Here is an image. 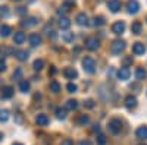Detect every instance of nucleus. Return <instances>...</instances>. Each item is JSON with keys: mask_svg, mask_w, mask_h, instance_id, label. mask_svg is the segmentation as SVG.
I'll use <instances>...</instances> for the list:
<instances>
[{"mask_svg": "<svg viewBox=\"0 0 147 145\" xmlns=\"http://www.w3.org/2000/svg\"><path fill=\"white\" fill-rule=\"evenodd\" d=\"M132 53L134 54H137V56H141L146 53V47L143 43H134L132 44Z\"/></svg>", "mask_w": 147, "mask_h": 145, "instance_id": "9d476101", "label": "nucleus"}, {"mask_svg": "<svg viewBox=\"0 0 147 145\" xmlns=\"http://www.w3.org/2000/svg\"><path fill=\"white\" fill-rule=\"evenodd\" d=\"M125 106L128 107V108H134L137 106V98L134 95H128V97H125Z\"/></svg>", "mask_w": 147, "mask_h": 145, "instance_id": "a211bd4d", "label": "nucleus"}, {"mask_svg": "<svg viewBox=\"0 0 147 145\" xmlns=\"http://www.w3.org/2000/svg\"><path fill=\"white\" fill-rule=\"evenodd\" d=\"M125 47H127V43L124 40H115L112 43V45H110V51H112L113 54H121L125 50Z\"/></svg>", "mask_w": 147, "mask_h": 145, "instance_id": "f03ea898", "label": "nucleus"}, {"mask_svg": "<svg viewBox=\"0 0 147 145\" xmlns=\"http://www.w3.org/2000/svg\"><path fill=\"white\" fill-rule=\"evenodd\" d=\"M146 76H147L146 69H144V67H137V70H136V78H137L138 81H143Z\"/></svg>", "mask_w": 147, "mask_h": 145, "instance_id": "b1692460", "label": "nucleus"}, {"mask_svg": "<svg viewBox=\"0 0 147 145\" xmlns=\"http://www.w3.org/2000/svg\"><path fill=\"white\" fill-rule=\"evenodd\" d=\"M140 145H144V144H140Z\"/></svg>", "mask_w": 147, "mask_h": 145, "instance_id": "09e8293b", "label": "nucleus"}, {"mask_svg": "<svg viewBox=\"0 0 147 145\" xmlns=\"http://www.w3.org/2000/svg\"><path fill=\"white\" fill-rule=\"evenodd\" d=\"M63 75L66 79H77L78 78V72L74 67H65L63 69Z\"/></svg>", "mask_w": 147, "mask_h": 145, "instance_id": "9b49d317", "label": "nucleus"}, {"mask_svg": "<svg viewBox=\"0 0 147 145\" xmlns=\"http://www.w3.org/2000/svg\"><path fill=\"white\" fill-rule=\"evenodd\" d=\"M107 129H109V132L110 134H113V135H118L119 132H121V129H122V122L119 119H112L109 122V126H107Z\"/></svg>", "mask_w": 147, "mask_h": 145, "instance_id": "7ed1b4c3", "label": "nucleus"}, {"mask_svg": "<svg viewBox=\"0 0 147 145\" xmlns=\"http://www.w3.org/2000/svg\"><path fill=\"white\" fill-rule=\"evenodd\" d=\"M3 138H5V136H3V132H0V142L3 141Z\"/></svg>", "mask_w": 147, "mask_h": 145, "instance_id": "49530a36", "label": "nucleus"}, {"mask_svg": "<svg viewBox=\"0 0 147 145\" xmlns=\"http://www.w3.org/2000/svg\"><path fill=\"white\" fill-rule=\"evenodd\" d=\"M25 12H27V10H25V7H18V13H19V15H24Z\"/></svg>", "mask_w": 147, "mask_h": 145, "instance_id": "c03bdc74", "label": "nucleus"}, {"mask_svg": "<svg viewBox=\"0 0 147 145\" xmlns=\"http://www.w3.org/2000/svg\"><path fill=\"white\" fill-rule=\"evenodd\" d=\"M77 108H78V101L77 100H68L65 103V110L74 112V110H77Z\"/></svg>", "mask_w": 147, "mask_h": 145, "instance_id": "aec40b11", "label": "nucleus"}, {"mask_svg": "<svg viewBox=\"0 0 147 145\" xmlns=\"http://www.w3.org/2000/svg\"><path fill=\"white\" fill-rule=\"evenodd\" d=\"M30 44L32 47H37V45H40L41 44V37L38 34H31L30 35Z\"/></svg>", "mask_w": 147, "mask_h": 145, "instance_id": "f3484780", "label": "nucleus"}, {"mask_svg": "<svg viewBox=\"0 0 147 145\" xmlns=\"http://www.w3.org/2000/svg\"><path fill=\"white\" fill-rule=\"evenodd\" d=\"M15 56H16V59L19 60V62H25V60L28 59V56H30V53L27 50H18V51H15Z\"/></svg>", "mask_w": 147, "mask_h": 145, "instance_id": "6ab92c4d", "label": "nucleus"}, {"mask_svg": "<svg viewBox=\"0 0 147 145\" xmlns=\"http://www.w3.org/2000/svg\"><path fill=\"white\" fill-rule=\"evenodd\" d=\"M12 145H22L21 142H15V144H12Z\"/></svg>", "mask_w": 147, "mask_h": 145, "instance_id": "de8ad7c7", "label": "nucleus"}, {"mask_svg": "<svg viewBox=\"0 0 147 145\" xmlns=\"http://www.w3.org/2000/svg\"><path fill=\"white\" fill-rule=\"evenodd\" d=\"M35 123L38 126H47L49 125V117L46 114H38L35 117Z\"/></svg>", "mask_w": 147, "mask_h": 145, "instance_id": "2eb2a0df", "label": "nucleus"}, {"mask_svg": "<svg viewBox=\"0 0 147 145\" xmlns=\"http://www.w3.org/2000/svg\"><path fill=\"white\" fill-rule=\"evenodd\" d=\"M129 76H131V70L128 66H124L118 70V78L121 81H127V79H129Z\"/></svg>", "mask_w": 147, "mask_h": 145, "instance_id": "6e6552de", "label": "nucleus"}, {"mask_svg": "<svg viewBox=\"0 0 147 145\" xmlns=\"http://www.w3.org/2000/svg\"><path fill=\"white\" fill-rule=\"evenodd\" d=\"M84 106L87 108H93L94 107V100H85L84 101Z\"/></svg>", "mask_w": 147, "mask_h": 145, "instance_id": "c9c22d12", "label": "nucleus"}, {"mask_svg": "<svg viewBox=\"0 0 147 145\" xmlns=\"http://www.w3.org/2000/svg\"><path fill=\"white\" fill-rule=\"evenodd\" d=\"M124 31H125V22L119 21V22H115L112 25V32L116 34V35H122Z\"/></svg>", "mask_w": 147, "mask_h": 145, "instance_id": "0eeeda50", "label": "nucleus"}, {"mask_svg": "<svg viewBox=\"0 0 147 145\" xmlns=\"http://www.w3.org/2000/svg\"><path fill=\"white\" fill-rule=\"evenodd\" d=\"M9 112L7 110H0V122H7Z\"/></svg>", "mask_w": 147, "mask_h": 145, "instance_id": "2f4dec72", "label": "nucleus"}, {"mask_svg": "<svg viewBox=\"0 0 147 145\" xmlns=\"http://www.w3.org/2000/svg\"><path fill=\"white\" fill-rule=\"evenodd\" d=\"M127 10H128L129 15L138 13V10H140V3L137 2V0H128V2H127Z\"/></svg>", "mask_w": 147, "mask_h": 145, "instance_id": "20e7f679", "label": "nucleus"}, {"mask_svg": "<svg viewBox=\"0 0 147 145\" xmlns=\"http://www.w3.org/2000/svg\"><path fill=\"white\" fill-rule=\"evenodd\" d=\"M59 27L62 28V29H68L71 27V21L66 16H62V18L59 19Z\"/></svg>", "mask_w": 147, "mask_h": 145, "instance_id": "4be33fe9", "label": "nucleus"}, {"mask_svg": "<svg viewBox=\"0 0 147 145\" xmlns=\"http://www.w3.org/2000/svg\"><path fill=\"white\" fill-rule=\"evenodd\" d=\"M97 142H99L100 145H105L107 141H106V136L105 135H97Z\"/></svg>", "mask_w": 147, "mask_h": 145, "instance_id": "f704fd0d", "label": "nucleus"}, {"mask_svg": "<svg viewBox=\"0 0 147 145\" xmlns=\"http://www.w3.org/2000/svg\"><path fill=\"white\" fill-rule=\"evenodd\" d=\"M75 21H77L78 25H81V27L88 25V16L85 15V13H78V15H77V18H75Z\"/></svg>", "mask_w": 147, "mask_h": 145, "instance_id": "4468645a", "label": "nucleus"}, {"mask_svg": "<svg viewBox=\"0 0 147 145\" xmlns=\"http://www.w3.org/2000/svg\"><path fill=\"white\" fill-rule=\"evenodd\" d=\"M0 16H3V18L9 16V7L7 6H0Z\"/></svg>", "mask_w": 147, "mask_h": 145, "instance_id": "473e14b6", "label": "nucleus"}, {"mask_svg": "<svg viewBox=\"0 0 147 145\" xmlns=\"http://www.w3.org/2000/svg\"><path fill=\"white\" fill-rule=\"evenodd\" d=\"M49 88H50V91H52L53 94H57V92L60 91V84H59L57 81H52L50 85H49Z\"/></svg>", "mask_w": 147, "mask_h": 145, "instance_id": "bb28decb", "label": "nucleus"}, {"mask_svg": "<svg viewBox=\"0 0 147 145\" xmlns=\"http://www.w3.org/2000/svg\"><path fill=\"white\" fill-rule=\"evenodd\" d=\"M21 75H22V70L18 67V69H16V72H13V81H15V79H19V78H21Z\"/></svg>", "mask_w": 147, "mask_h": 145, "instance_id": "4c0bfd02", "label": "nucleus"}, {"mask_svg": "<svg viewBox=\"0 0 147 145\" xmlns=\"http://www.w3.org/2000/svg\"><path fill=\"white\" fill-rule=\"evenodd\" d=\"M136 136H137L140 141H146V139H147V126H140V128L136 130Z\"/></svg>", "mask_w": 147, "mask_h": 145, "instance_id": "f8f14e48", "label": "nucleus"}, {"mask_svg": "<svg viewBox=\"0 0 147 145\" xmlns=\"http://www.w3.org/2000/svg\"><path fill=\"white\" fill-rule=\"evenodd\" d=\"M82 69L85 70V72H87V74H94V72H96V62H94V59L93 57H84L82 59Z\"/></svg>", "mask_w": 147, "mask_h": 145, "instance_id": "f257e3e1", "label": "nucleus"}, {"mask_svg": "<svg viewBox=\"0 0 147 145\" xmlns=\"http://www.w3.org/2000/svg\"><path fill=\"white\" fill-rule=\"evenodd\" d=\"M99 45H100L99 40L94 38V37H88L87 40H85V48H87V50H90V51L97 50V48H99Z\"/></svg>", "mask_w": 147, "mask_h": 145, "instance_id": "39448f33", "label": "nucleus"}, {"mask_svg": "<svg viewBox=\"0 0 147 145\" xmlns=\"http://www.w3.org/2000/svg\"><path fill=\"white\" fill-rule=\"evenodd\" d=\"M25 32H22V31H18V32H15V35H13V43L15 44H22L24 41H25Z\"/></svg>", "mask_w": 147, "mask_h": 145, "instance_id": "dca6fc26", "label": "nucleus"}, {"mask_svg": "<svg viewBox=\"0 0 147 145\" xmlns=\"http://www.w3.org/2000/svg\"><path fill=\"white\" fill-rule=\"evenodd\" d=\"M80 145H91V142H90L88 139H82V141L80 142Z\"/></svg>", "mask_w": 147, "mask_h": 145, "instance_id": "37998d69", "label": "nucleus"}, {"mask_svg": "<svg viewBox=\"0 0 147 145\" xmlns=\"http://www.w3.org/2000/svg\"><path fill=\"white\" fill-rule=\"evenodd\" d=\"M124 63H125V65H131V63H134V59H132V56L125 57V59H124Z\"/></svg>", "mask_w": 147, "mask_h": 145, "instance_id": "58836bf2", "label": "nucleus"}, {"mask_svg": "<svg viewBox=\"0 0 147 145\" xmlns=\"http://www.w3.org/2000/svg\"><path fill=\"white\" fill-rule=\"evenodd\" d=\"M105 23H106V21H105L103 16H96L93 19V25L94 27H102V25H105Z\"/></svg>", "mask_w": 147, "mask_h": 145, "instance_id": "c85d7f7f", "label": "nucleus"}, {"mask_svg": "<svg viewBox=\"0 0 147 145\" xmlns=\"http://www.w3.org/2000/svg\"><path fill=\"white\" fill-rule=\"evenodd\" d=\"M60 145H74V142L69 138H66V139H63L62 142H60Z\"/></svg>", "mask_w": 147, "mask_h": 145, "instance_id": "a19ab883", "label": "nucleus"}, {"mask_svg": "<svg viewBox=\"0 0 147 145\" xmlns=\"http://www.w3.org/2000/svg\"><path fill=\"white\" fill-rule=\"evenodd\" d=\"M10 32H12V28H10L9 25H3V27H0V37L6 38V37H9V35H10Z\"/></svg>", "mask_w": 147, "mask_h": 145, "instance_id": "5701e85b", "label": "nucleus"}, {"mask_svg": "<svg viewBox=\"0 0 147 145\" xmlns=\"http://www.w3.org/2000/svg\"><path fill=\"white\" fill-rule=\"evenodd\" d=\"M43 67H44V60H43V59H35L34 63H32V69H34L35 72H40Z\"/></svg>", "mask_w": 147, "mask_h": 145, "instance_id": "412c9836", "label": "nucleus"}, {"mask_svg": "<svg viewBox=\"0 0 147 145\" xmlns=\"http://www.w3.org/2000/svg\"><path fill=\"white\" fill-rule=\"evenodd\" d=\"M56 74H57V69H56L55 66H52V69L49 70V76H55Z\"/></svg>", "mask_w": 147, "mask_h": 145, "instance_id": "ea45409f", "label": "nucleus"}, {"mask_svg": "<svg viewBox=\"0 0 147 145\" xmlns=\"http://www.w3.org/2000/svg\"><path fill=\"white\" fill-rule=\"evenodd\" d=\"M66 90H68V92L74 94V92H77V85H75V84H72V82H69L66 85Z\"/></svg>", "mask_w": 147, "mask_h": 145, "instance_id": "72a5a7b5", "label": "nucleus"}, {"mask_svg": "<svg viewBox=\"0 0 147 145\" xmlns=\"http://www.w3.org/2000/svg\"><path fill=\"white\" fill-rule=\"evenodd\" d=\"M62 38H63L65 43H72L74 41V32H69V31L63 32L62 34Z\"/></svg>", "mask_w": 147, "mask_h": 145, "instance_id": "c756f323", "label": "nucleus"}, {"mask_svg": "<svg viewBox=\"0 0 147 145\" xmlns=\"http://www.w3.org/2000/svg\"><path fill=\"white\" fill-rule=\"evenodd\" d=\"M88 122H90V117H88L87 114H81V116L77 119V123H78V125H81V126L88 125Z\"/></svg>", "mask_w": 147, "mask_h": 145, "instance_id": "a878e982", "label": "nucleus"}, {"mask_svg": "<svg viewBox=\"0 0 147 145\" xmlns=\"http://www.w3.org/2000/svg\"><path fill=\"white\" fill-rule=\"evenodd\" d=\"M6 53H7V48H2V47H0V62L6 57Z\"/></svg>", "mask_w": 147, "mask_h": 145, "instance_id": "e433bc0d", "label": "nucleus"}, {"mask_svg": "<svg viewBox=\"0 0 147 145\" xmlns=\"http://www.w3.org/2000/svg\"><path fill=\"white\" fill-rule=\"evenodd\" d=\"M19 90H21V92H28L30 91V82L27 79L19 81Z\"/></svg>", "mask_w": 147, "mask_h": 145, "instance_id": "393cba45", "label": "nucleus"}, {"mask_svg": "<svg viewBox=\"0 0 147 145\" xmlns=\"http://www.w3.org/2000/svg\"><path fill=\"white\" fill-rule=\"evenodd\" d=\"M107 7L112 13H118V12L121 10V7H122V3H121V0H109Z\"/></svg>", "mask_w": 147, "mask_h": 145, "instance_id": "423d86ee", "label": "nucleus"}, {"mask_svg": "<svg viewBox=\"0 0 147 145\" xmlns=\"http://www.w3.org/2000/svg\"><path fill=\"white\" fill-rule=\"evenodd\" d=\"M93 130H94V132H99V130H100V126H99V125H94Z\"/></svg>", "mask_w": 147, "mask_h": 145, "instance_id": "a18cd8bd", "label": "nucleus"}, {"mask_svg": "<svg viewBox=\"0 0 147 145\" xmlns=\"http://www.w3.org/2000/svg\"><path fill=\"white\" fill-rule=\"evenodd\" d=\"M131 31H132V34H136V35L141 34V23H140L138 21L134 22L132 25H131Z\"/></svg>", "mask_w": 147, "mask_h": 145, "instance_id": "cd10ccee", "label": "nucleus"}, {"mask_svg": "<svg viewBox=\"0 0 147 145\" xmlns=\"http://www.w3.org/2000/svg\"><path fill=\"white\" fill-rule=\"evenodd\" d=\"M56 117L59 120L66 119V110H65V108H57V110H56Z\"/></svg>", "mask_w": 147, "mask_h": 145, "instance_id": "7c9ffc66", "label": "nucleus"}, {"mask_svg": "<svg viewBox=\"0 0 147 145\" xmlns=\"http://www.w3.org/2000/svg\"><path fill=\"white\" fill-rule=\"evenodd\" d=\"M38 23V19L37 18H34V16H30V18H25L22 22H21V25L24 27V28H31V27H34V25H37Z\"/></svg>", "mask_w": 147, "mask_h": 145, "instance_id": "1a4fd4ad", "label": "nucleus"}, {"mask_svg": "<svg viewBox=\"0 0 147 145\" xmlns=\"http://www.w3.org/2000/svg\"><path fill=\"white\" fill-rule=\"evenodd\" d=\"M13 94H15V90L12 87H9V85L2 88V97H3V98H12Z\"/></svg>", "mask_w": 147, "mask_h": 145, "instance_id": "ddd939ff", "label": "nucleus"}, {"mask_svg": "<svg viewBox=\"0 0 147 145\" xmlns=\"http://www.w3.org/2000/svg\"><path fill=\"white\" fill-rule=\"evenodd\" d=\"M5 70H6V63L2 60V62H0V72H5Z\"/></svg>", "mask_w": 147, "mask_h": 145, "instance_id": "79ce46f5", "label": "nucleus"}]
</instances>
